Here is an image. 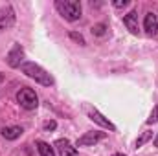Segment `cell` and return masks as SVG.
Wrapping results in <instances>:
<instances>
[{
    "instance_id": "7",
    "label": "cell",
    "mask_w": 158,
    "mask_h": 156,
    "mask_svg": "<svg viewBox=\"0 0 158 156\" xmlns=\"http://www.w3.org/2000/svg\"><path fill=\"white\" fill-rule=\"evenodd\" d=\"M107 138V132H99V130H92V132H86V134H83L81 138L77 140V143H76V147H85V145H94V143H98V142H101V140H105Z\"/></svg>"
},
{
    "instance_id": "10",
    "label": "cell",
    "mask_w": 158,
    "mask_h": 156,
    "mask_svg": "<svg viewBox=\"0 0 158 156\" xmlns=\"http://www.w3.org/2000/svg\"><path fill=\"white\" fill-rule=\"evenodd\" d=\"M143 30L149 37H155L158 33V18L155 13H147L143 18Z\"/></svg>"
},
{
    "instance_id": "3",
    "label": "cell",
    "mask_w": 158,
    "mask_h": 156,
    "mask_svg": "<svg viewBox=\"0 0 158 156\" xmlns=\"http://www.w3.org/2000/svg\"><path fill=\"white\" fill-rule=\"evenodd\" d=\"M17 101H19V105H20L22 109H26V110H35V109L39 107V97H37L35 90L30 88V86H22V88L17 92Z\"/></svg>"
},
{
    "instance_id": "9",
    "label": "cell",
    "mask_w": 158,
    "mask_h": 156,
    "mask_svg": "<svg viewBox=\"0 0 158 156\" xmlns=\"http://www.w3.org/2000/svg\"><path fill=\"white\" fill-rule=\"evenodd\" d=\"M123 24H125V28H127L132 35H138V33H140V26H138V11H136V9L129 11V13L123 17Z\"/></svg>"
},
{
    "instance_id": "4",
    "label": "cell",
    "mask_w": 158,
    "mask_h": 156,
    "mask_svg": "<svg viewBox=\"0 0 158 156\" xmlns=\"http://www.w3.org/2000/svg\"><path fill=\"white\" fill-rule=\"evenodd\" d=\"M6 63H7L11 68H20V66L24 64V48H22L19 42H15V44L11 46V50L7 51Z\"/></svg>"
},
{
    "instance_id": "11",
    "label": "cell",
    "mask_w": 158,
    "mask_h": 156,
    "mask_svg": "<svg viewBox=\"0 0 158 156\" xmlns=\"http://www.w3.org/2000/svg\"><path fill=\"white\" fill-rule=\"evenodd\" d=\"M22 132H24V129H22V127H19V125H13V127H4V129L0 130L2 138H6V140H9V142H13V140L20 138V136H22Z\"/></svg>"
},
{
    "instance_id": "6",
    "label": "cell",
    "mask_w": 158,
    "mask_h": 156,
    "mask_svg": "<svg viewBox=\"0 0 158 156\" xmlns=\"http://www.w3.org/2000/svg\"><path fill=\"white\" fill-rule=\"evenodd\" d=\"M85 110H86V116L90 117L94 123H98L99 127H103V129H109V130H112V132L116 130V125H114L112 121H109V119L103 116V114H101L98 109H94V107H85Z\"/></svg>"
},
{
    "instance_id": "18",
    "label": "cell",
    "mask_w": 158,
    "mask_h": 156,
    "mask_svg": "<svg viewBox=\"0 0 158 156\" xmlns=\"http://www.w3.org/2000/svg\"><path fill=\"white\" fill-rule=\"evenodd\" d=\"M112 6L114 7H125V6H129V0H116V2H112Z\"/></svg>"
},
{
    "instance_id": "15",
    "label": "cell",
    "mask_w": 158,
    "mask_h": 156,
    "mask_svg": "<svg viewBox=\"0 0 158 156\" xmlns=\"http://www.w3.org/2000/svg\"><path fill=\"white\" fill-rule=\"evenodd\" d=\"M70 39L72 40H76L79 46H85L86 44V40H85V37L81 35V33H77V31H70Z\"/></svg>"
},
{
    "instance_id": "20",
    "label": "cell",
    "mask_w": 158,
    "mask_h": 156,
    "mask_svg": "<svg viewBox=\"0 0 158 156\" xmlns=\"http://www.w3.org/2000/svg\"><path fill=\"white\" fill-rule=\"evenodd\" d=\"M112 156H127V154H123V153H116V154H112Z\"/></svg>"
},
{
    "instance_id": "13",
    "label": "cell",
    "mask_w": 158,
    "mask_h": 156,
    "mask_svg": "<svg viewBox=\"0 0 158 156\" xmlns=\"http://www.w3.org/2000/svg\"><path fill=\"white\" fill-rule=\"evenodd\" d=\"M92 35L94 37H103L105 33H107V24H103V22H98V24H94L92 26Z\"/></svg>"
},
{
    "instance_id": "1",
    "label": "cell",
    "mask_w": 158,
    "mask_h": 156,
    "mask_svg": "<svg viewBox=\"0 0 158 156\" xmlns=\"http://www.w3.org/2000/svg\"><path fill=\"white\" fill-rule=\"evenodd\" d=\"M55 9L68 22L79 20L81 18V13H83L81 2H77V0H55Z\"/></svg>"
},
{
    "instance_id": "2",
    "label": "cell",
    "mask_w": 158,
    "mask_h": 156,
    "mask_svg": "<svg viewBox=\"0 0 158 156\" xmlns=\"http://www.w3.org/2000/svg\"><path fill=\"white\" fill-rule=\"evenodd\" d=\"M20 72H22L24 76H28L30 79H33L35 83L42 84V86H52V84L55 83L53 77H52L42 66L35 64V63H24V64L20 66Z\"/></svg>"
},
{
    "instance_id": "16",
    "label": "cell",
    "mask_w": 158,
    "mask_h": 156,
    "mask_svg": "<svg viewBox=\"0 0 158 156\" xmlns=\"http://www.w3.org/2000/svg\"><path fill=\"white\" fill-rule=\"evenodd\" d=\"M147 125H153V123H158V105L153 109V112H151V116L147 117V121H145Z\"/></svg>"
},
{
    "instance_id": "8",
    "label": "cell",
    "mask_w": 158,
    "mask_h": 156,
    "mask_svg": "<svg viewBox=\"0 0 158 156\" xmlns=\"http://www.w3.org/2000/svg\"><path fill=\"white\" fill-rule=\"evenodd\" d=\"M53 147L57 149V153H59V156H77V149L66 140V138H61V140H57L55 143H53Z\"/></svg>"
},
{
    "instance_id": "5",
    "label": "cell",
    "mask_w": 158,
    "mask_h": 156,
    "mask_svg": "<svg viewBox=\"0 0 158 156\" xmlns=\"http://www.w3.org/2000/svg\"><path fill=\"white\" fill-rule=\"evenodd\" d=\"M15 9H13V6H4V7H0V33L2 31H7V30H11L13 26H15Z\"/></svg>"
},
{
    "instance_id": "12",
    "label": "cell",
    "mask_w": 158,
    "mask_h": 156,
    "mask_svg": "<svg viewBox=\"0 0 158 156\" xmlns=\"http://www.w3.org/2000/svg\"><path fill=\"white\" fill-rule=\"evenodd\" d=\"M35 145H37V149H39L40 156H55V151H53V147H50V143H46V142H42V140H37Z\"/></svg>"
},
{
    "instance_id": "17",
    "label": "cell",
    "mask_w": 158,
    "mask_h": 156,
    "mask_svg": "<svg viewBox=\"0 0 158 156\" xmlns=\"http://www.w3.org/2000/svg\"><path fill=\"white\" fill-rule=\"evenodd\" d=\"M55 129H57V123L53 119H50V121L44 123V130H55Z\"/></svg>"
},
{
    "instance_id": "14",
    "label": "cell",
    "mask_w": 158,
    "mask_h": 156,
    "mask_svg": "<svg viewBox=\"0 0 158 156\" xmlns=\"http://www.w3.org/2000/svg\"><path fill=\"white\" fill-rule=\"evenodd\" d=\"M151 138H153V132H151V130H145V132H143V134H142V136H140V138L136 140L134 147H136V149H138V147H142V145H143L145 142H149Z\"/></svg>"
},
{
    "instance_id": "19",
    "label": "cell",
    "mask_w": 158,
    "mask_h": 156,
    "mask_svg": "<svg viewBox=\"0 0 158 156\" xmlns=\"http://www.w3.org/2000/svg\"><path fill=\"white\" fill-rule=\"evenodd\" d=\"M155 147H158V132H156V136H155Z\"/></svg>"
}]
</instances>
